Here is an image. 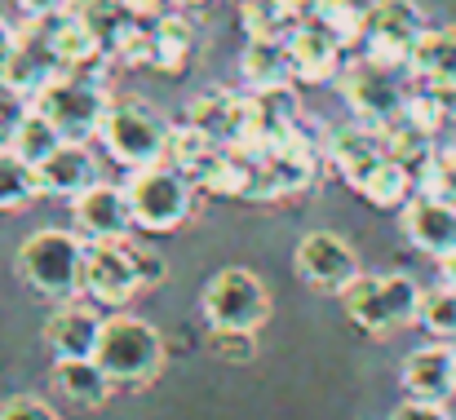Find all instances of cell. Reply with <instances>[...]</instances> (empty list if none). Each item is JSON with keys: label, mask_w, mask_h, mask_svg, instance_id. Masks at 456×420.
<instances>
[{"label": "cell", "mask_w": 456, "mask_h": 420, "mask_svg": "<svg viewBox=\"0 0 456 420\" xmlns=\"http://www.w3.org/2000/svg\"><path fill=\"white\" fill-rule=\"evenodd\" d=\"M337 85H341L346 107L359 120H368V125H390L403 111V102H408V89L399 80V67H386V62H372V58L346 62L341 76H337Z\"/></svg>", "instance_id": "9c48e42d"}, {"label": "cell", "mask_w": 456, "mask_h": 420, "mask_svg": "<svg viewBox=\"0 0 456 420\" xmlns=\"http://www.w3.org/2000/svg\"><path fill=\"white\" fill-rule=\"evenodd\" d=\"M354 190H359L372 208H403V204L412 199V190H417V173H412L403 159L386 155V159H377V164L354 182Z\"/></svg>", "instance_id": "603a6c76"}, {"label": "cell", "mask_w": 456, "mask_h": 420, "mask_svg": "<svg viewBox=\"0 0 456 420\" xmlns=\"http://www.w3.org/2000/svg\"><path fill=\"white\" fill-rule=\"evenodd\" d=\"M417 177H421V190L444 195V199L456 204V146H435L430 164H426Z\"/></svg>", "instance_id": "d6a6232c"}, {"label": "cell", "mask_w": 456, "mask_h": 420, "mask_svg": "<svg viewBox=\"0 0 456 420\" xmlns=\"http://www.w3.org/2000/svg\"><path fill=\"white\" fill-rule=\"evenodd\" d=\"M439 279L452 283V287H456V248L448 253V257H439Z\"/></svg>", "instance_id": "60d3db41"}, {"label": "cell", "mask_w": 456, "mask_h": 420, "mask_svg": "<svg viewBox=\"0 0 456 420\" xmlns=\"http://www.w3.org/2000/svg\"><path fill=\"white\" fill-rule=\"evenodd\" d=\"M151 36H155V71L177 76V71L191 67V58H195V22L186 13H168L164 9L155 18Z\"/></svg>", "instance_id": "cb8c5ba5"}, {"label": "cell", "mask_w": 456, "mask_h": 420, "mask_svg": "<svg viewBox=\"0 0 456 420\" xmlns=\"http://www.w3.org/2000/svg\"><path fill=\"white\" fill-rule=\"evenodd\" d=\"M36 182H40V195H53V199L71 204L80 190L102 182L98 177V155L89 150V141H62L36 164Z\"/></svg>", "instance_id": "e0dca14e"}, {"label": "cell", "mask_w": 456, "mask_h": 420, "mask_svg": "<svg viewBox=\"0 0 456 420\" xmlns=\"http://www.w3.org/2000/svg\"><path fill=\"white\" fill-rule=\"evenodd\" d=\"M0 420H58V412L36 394H18V399L0 403Z\"/></svg>", "instance_id": "e575fe53"}, {"label": "cell", "mask_w": 456, "mask_h": 420, "mask_svg": "<svg viewBox=\"0 0 456 420\" xmlns=\"http://www.w3.org/2000/svg\"><path fill=\"white\" fill-rule=\"evenodd\" d=\"M222 141L208 138L204 129H195V125H177V129H168V146H164V164H173V168H182L186 177H195L204 164H208V155L217 150Z\"/></svg>", "instance_id": "4316f807"}, {"label": "cell", "mask_w": 456, "mask_h": 420, "mask_svg": "<svg viewBox=\"0 0 456 420\" xmlns=\"http://www.w3.org/2000/svg\"><path fill=\"white\" fill-rule=\"evenodd\" d=\"M27 111H31V98L0 80V146H9V141L18 138V129H22Z\"/></svg>", "instance_id": "836d02e7"}, {"label": "cell", "mask_w": 456, "mask_h": 420, "mask_svg": "<svg viewBox=\"0 0 456 420\" xmlns=\"http://www.w3.org/2000/svg\"><path fill=\"white\" fill-rule=\"evenodd\" d=\"M240 71H244L248 89H266V85L293 80L289 44H284V40H248V49H244V58H240Z\"/></svg>", "instance_id": "d4e9b609"}, {"label": "cell", "mask_w": 456, "mask_h": 420, "mask_svg": "<svg viewBox=\"0 0 456 420\" xmlns=\"http://www.w3.org/2000/svg\"><path fill=\"white\" fill-rule=\"evenodd\" d=\"M53 76H62V62H58V53H53V44H49V27H45V22H31L27 31H18V49H13V58L4 62L0 80L13 85L18 93L36 98Z\"/></svg>", "instance_id": "ac0fdd59"}, {"label": "cell", "mask_w": 456, "mask_h": 420, "mask_svg": "<svg viewBox=\"0 0 456 420\" xmlns=\"http://www.w3.org/2000/svg\"><path fill=\"white\" fill-rule=\"evenodd\" d=\"M18 9H22L31 22H49V18L67 13V9H71V0H18Z\"/></svg>", "instance_id": "74e56055"}, {"label": "cell", "mask_w": 456, "mask_h": 420, "mask_svg": "<svg viewBox=\"0 0 456 420\" xmlns=\"http://www.w3.org/2000/svg\"><path fill=\"white\" fill-rule=\"evenodd\" d=\"M399 226H403V239L426 253V257H448L456 248V204L444 195H430V190H417L403 208H399Z\"/></svg>", "instance_id": "4fadbf2b"}, {"label": "cell", "mask_w": 456, "mask_h": 420, "mask_svg": "<svg viewBox=\"0 0 456 420\" xmlns=\"http://www.w3.org/2000/svg\"><path fill=\"white\" fill-rule=\"evenodd\" d=\"M208 350L217 354V363L244 368L257 359V332L253 327H213L208 332Z\"/></svg>", "instance_id": "1f68e13d"}, {"label": "cell", "mask_w": 456, "mask_h": 420, "mask_svg": "<svg viewBox=\"0 0 456 420\" xmlns=\"http://www.w3.org/2000/svg\"><path fill=\"white\" fill-rule=\"evenodd\" d=\"M134 257H138V275H142V287H159V283H164V275H168L164 257H159L155 248H147V244H138V239H134Z\"/></svg>", "instance_id": "d590c367"}, {"label": "cell", "mask_w": 456, "mask_h": 420, "mask_svg": "<svg viewBox=\"0 0 456 420\" xmlns=\"http://www.w3.org/2000/svg\"><path fill=\"white\" fill-rule=\"evenodd\" d=\"M40 195L36 164H27L13 146H0V213H18Z\"/></svg>", "instance_id": "484cf974"}, {"label": "cell", "mask_w": 456, "mask_h": 420, "mask_svg": "<svg viewBox=\"0 0 456 420\" xmlns=\"http://www.w3.org/2000/svg\"><path fill=\"white\" fill-rule=\"evenodd\" d=\"M85 253L89 239L80 230H36L18 248V275L36 296L49 301H71L85 292Z\"/></svg>", "instance_id": "6da1fadb"}, {"label": "cell", "mask_w": 456, "mask_h": 420, "mask_svg": "<svg viewBox=\"0 0 456 420\" xmlns=\"http://www.w3.org/2000/svg\"><path fill=\"white\" fill-rule=\"evenodd\" d=\"M13 49H18V27H13L9 18H0V71H4V62L13 58Z\"/></svg>", "instance_id": "ab89813d"}, {"label": "cell", "mask_w": 456, "mask_h": 420, "mask_svg": "<svg viewBox=\"0 0 456 420\" xmlns=\"http://www.w3.org/2000/svg\"><path fill=\"white\" fill-rule=\"evenodd\" d=\"M195 182L173 168V164H147V168H129V182H125V195H129V208H134V226L147 230V235H168L177 230L191 213H195Z\"/></svg>", "instance_id": "3957f363"}, {"label": "cell", "mask_w": 456, "mask_h": 420, "mask_svg": "<svg viewBox=\"0 0 456 420\" xmlns=\"http://www.w3.org/2000/svg\"><path fill=\"white\" fill-rule=\"evenodd\" d=\"M53 390L76 408H102L116 390V381L102 372L98 359H58L53 363Z\"/></svg>", "instance_id": "44dd1931"}, {"label": "cell", "mask_w": 456, "mask_h": 420, "mask_svg": "<svg viewBox=\"0 0 456 420\" xmlns=\"http://www.w3.org/2000/svg\"><path fill=\"white\" fill-rule=\"evenodd\" d=\"M408 71L421 85H456V27H426V36L412 44Z\"/></svg>", "instance_id": "7402d4cb"}, {"label": "cell", "mask_w": 456, "mask_h": 420, "mask_svg": "<svg viewBox=\"0 0 456 420\" xmlns=\"http://www.w3.org/2000/svg\"><path fill=\"white\" fill-rule=\"evenodd\" d=\"M426 36V13L417 0H372L363 13V58L408 71L412 44Z\"/></svg>", "instance_id": "52a82bcc"}, {"label": "cell", "mask_w": 456, "mask_h": 420, "mask_svg": "<svg viewBox=\"0 0 456 420\" xmlns=\"http://www.w3.org/2000/svg\"><path fill=\"white\" fill-rule=\"evenodd\" d=\"M98 336H102V314L94 305H80L76 296L58 301V310L45 323V345L53 359H94Z\"/></svg>", "instance_id": "d6986e66"}, {"label": "cell", "mask_w": 456, "mask_h": 420, "mask_svg": "<svg viewBox=\"0 0 456 420\" xmlns=\"http://www.w3.org/2000/svg\"><path fill=\"white\" fill-rule=\"evenodd\" d=\"M120 4H125V13H129V18H138V22H155V18L164 13V4H168V0H120Z\"/></svg>", "instance_id": "f35d334b"}, {"label": "cell", "mask_w": 456, "mask_h": 420, "mask_svg": "<svg viewBox=\"0 0 456 420\" xmlns=\"http://www.w3.org/2000/svg\"><path fill=\"white\" fill-rule=\"evenodd\" d=\"M85 292L98 305H129L142 292V275H138V257H134V235L125 239H98L85 253Z\"/></svg>", "instance_id": "30bf717a"}, {"label": "cell", "mask_w": 456, "mask_h": 420, "mask_svg": "<svg viewBox=\"0 0 456 420\" xmlns=\"http://www.w3.org/2000/svg\"><path fill=\"white\" fill-rule=\"evenodd\" d=\"M94 359L102 363V372L116 385L138 390V385H151L164 372V336L155 323L138 319V314H111V319H102Z\"/></svg>", "instance_id": "7a4b0ae2"}, {"label": "cell", "mask_w": 456, "mask_h": 420, "mask_svg": "<svg viewBox=\"0 0 456 420\" xmlns=\"http://www.w3.org/2000/svg\"><path fill=\"white\" fill-rule=\"evenodd\" d=\"M173 4H200V0H173Z\"/></svg>", "instance_id": "b9f144b4"}, {"label": "cell", "mask_w": 456, "mask_h": 420, "mask_svg": "<svg viewBox=\"0 0 456 420\" xmlns=\"http://www.w3.org/2000/svg\"><path fill=\"white\" fill-rule=\"evenodd\" d=\"M186 125L204 129L208 138L217 141L244 146V138H248V98H240L231 89H204L200 98H191Z\"/></svg>", "instance_id": "ffe728a7"}, {"label": "cell", "mask_w": 456, "mask_h": 420, "mask_svg": "<svg viewBox=\"0 0 456 420\" xmlns=\"http://www.w3.org/2000/svg\"><path fill=\"white\" fill-rule=\"evenodd\" d=\"M62 141L67 138L53 129V120H49V116H40V111L31 107V111H27V120H22V129H18V138L9 141V146H13L27 164H40V159H45L53 146H62Z\"/></svg>", "instance_id": "f546056e"}, {"label": "cell", "mask_w": 456, "mask_h": 420, "mask_svg": "<svg viewBox=\"0 0 456 420\" xmlns=\"http://www.w3.org/2000/svg\"><path fill=\"white\" fill-rule=\"evenodd\" d=\"M120 67H155V36L151 27H142L138 18H129L125 27H120V36L111 40V49H107Z\"/></svg>", "instance_id": "4dcf8cb0"}, {"label": "cell", "mask_w": 456, "mask_h": 420, "mask_svg": "<svg viewBox=\"0 0 456 420\" xmlns=\"http://www.w3.org/2000/svg\"><path fill=\"white\" fill-rule=\"evenodd\" d=\"M390 150H386V133H381V125H368V120H350V125H337V129H328V138H323V159L354 186L377 159H386Z\"/></svg>", "instance_id": "2e32d148"}, {"label": "cell", "mask_w": 456, "mask_h": 420, "mask_svg": "<svg viewBox=\"0 0 456 420\" xmlns=\"http://www.w3.org/2000/svg\"><path fill=\"white\" fill-rule=\"evenodd\" d=\"M168 120L155 111L151 102L142 98H111L107 116H102V129L98 138L107 146V155L125 168H147L164 159V146H168Z\"/></svg>", "instance_id": "8992f818"}, {"label": "cell", "mask_w": 456, "mask_h": 420, "mask_svg": "<svg viewBox=\"0 0 456 420\" xmlns=\"http://www.w3.org/2000/svg\"><path fill=\"white\" fill-rule=\"evenodd\" d=\"M417 323H421L435 341H448V345H456V287H452V283L439 279V287L421 292Z\"/></svg>", "instance_id": "83f0119b"}, {"label": "cell", "mask_w": 456, "mask_h": 420, "mask_svg": "<svg viewBox=\"0 0 456 420\" xmlns=\"http://www.w3.org/2000/svg\"><path fill=\"white\" fill-rule=\"evenodd\" d=\"M31 107H36L40 116H49L53 129L67 141H89V138H98V129H102V116H107V107H111V93H107L102 76L62 71V76H53V80L31 98Z\"/></svg>", "instance_id": "5b68a950"}, {"label": "cell", "mask_w": 456, "mask_h": 420, "mask_svg": "<svg viewBox=\"0 0 456 420\" xmlns=\"http://www.w3.org/2000/svg\"><path fill=\"white\" fill-rule=\"evenodd\" d=\"M289 67H293V80L302 85H323V80H337L341 76V53H346V40L323 27L319 18H302L293 31H289Z\"/></svg>", "instance_id": "7c38bea8"}, {"label": "cell", "mask_w": 456, "mask_h": 420, "mask_svg": "<svg viewBox=\"0 0 456 420\" xmlns=\"http://www.w3.org/2000/svg\"><path fill=\"white\" fill-rule=\"evenodd\" d=\"M71 222H76V230L89 244H98V239H125V235L138 230L125 186H111V182H94L89 190H80L71 199Z\"/></svg>", "instance_id": "5bb4252c"}, {"label": "cell", "mask_w": 456, "mask_h": 420, "mask_svg": "<svg viewBox=\"0 0 456 420\" xmlns=\"http://www.w3.org/2000/svg\"><path fill=\"white\" fill-rule=\"evenodd\" d=\"M421 292L426 287L412 275H359L341 292V305H346V319L359 332L386 336V332H399V327L417 323Z\"/></svg>", "instance_id": "277c9868"}, {"label": "cell", "mask_w": 456, "mask_h": 420, "mask_svg": "<svg viewBox=\"0 0 456 420\" xmlns=\"http://www.w3.org/2000/svg\"><path fill=\"white\" fill-rule=\"evenodd\" d=\"M399 385L408 399H430V403H448L456 394V345L448 341H430L421 350H412L399 368Z\"/></svg>", "instance_id": "9a60e30c"}, {"label": "cell", "mask_w": 456, "mask_h": 420, "mask_svg": "<svg viewBox=\"0 0 456 420\" xmlns=\"http://www.w3.org/2000/svg\"><path fill=\"white\" fill-rule=\"evenodd\" d=\"M200 310H204L208 327H253L257 332L271 319V292H266L262 275L231 266V271H217L204 283Z\"/></svg>", "instance_id": "ba28073f"}, {"label": "cell", "mask_w": 456, "mask_h": 420, "mask_svg": "<svg viewBox=\"0 0 456 420\" xmlns=\"http://www.w3.org/2000/svg\"><path fill=\"white\" fill-rule=\"evenodd\" d=\"M293 266H297V279L305 287L328 292V296H341L350 283L363 275L359 271V253L337 230H310L297 244V253H293Z\"/></svg>", "instance_id": "8fae6325"}, {"label": "cell", "mask_w": 456, "mask_h": 420, "mask_svg": "<svg viewBox=\"0 0 456 420\" xmlns=\"http://www.w3.org/2000/svg\"><path fill=\"white\" fill-rule=\"evenodd\" d=\"M390 420H452V412L444 403H430V399H408L390 412Z\"/></svg>", "instance_id": "8d00e7d4"}, {"label": "cell", "mask_w": 456, "mask_h": 420, "mask_svg": "<svg viewBox=\"0 0 456 420\" xmlns=\"http://www.w3.org/2000/svg\"><path fill=\"white\" fill-rule=\"evenodd\" d=\"M363 13H368V4H359V0H314V4H310V18H319L323 27H332V31L346 40V49L359 44V36H363Z\"/></svg>", "instance_id": "f1b7e54d"}]
</instances>
